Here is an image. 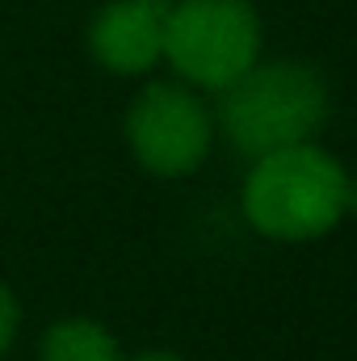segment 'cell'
Here are the masks:
<instances>
[{"mask_svg": "<svg viewBox=\"0 0 357 361\" xmlns=\"http://www.w3.org/2000/svg\"><path fill=\"white\" fill-rule=\"evenodd\" d=\"M332 97L328 80L303 59H269L253 63L240 80L219 92L214 130L248 160L315 143L328 122Z\"/></svg>", "mask_w": 357, "mask_h": 361, "instance_id": "cell-1", "label": "cell"}, {"mask_svg": "<svg viewBox=\"0 0 357 361\" xmlns=\"http://www.w3.org/2000/svg\"><path fill=\"white\" fill-rule=\"evenodd\" d=\"M345 173L349 169L337 156H328L320 143H298L257 156L240 189L248 227L277 244L324 240L349 214Z\"/></svg>", "mask_w": 357, "mask_h": 361, "instance_id": "cell-2", "label": "cell"}, {"mask_svg": "<svg viewBox=\"0 0 357 361\" xmlns=\"http://www.w3.org/2000/svg\"><path fill=\"white\" fill-rule=\"evenodd\" d=\"M164 59L189 89L223 92L261 59V17L248 0H173Z\"/></svg>", "mask_w": 357, "mask_h": 361, "instance_id": "cell-3", "label": "cell"}, {"mask_svg": "<svg viewBox=\"0 0 357 361\" xmlns=\"http://www.w3.org/2000/svg\"><path fill=\"white\" fill-rule=\"evenodd\" d=\"M214 109L189 85H147L126 114L135 160L156 177H189L214 143Z\"/></svg>", "mask_w": 357, "mask_h": 361, "instance_id": "cell-4", "label": "cell"}, {"mask_svg": "<svg viewBox=\"0 0 357 361\" xmlns=\"http://www.w3.org/2000/svg\"><path fill=\"white\" fill-rule=\"evenodd\" d=\"M173 0H109L89 30V47L101 68L118 76L152 72L164 59Z\"/></svg>", "mask_w": 357, "mask_h": 361, "instance_id": "cell-5", "label": "cell"}, {"mask_svg": "<svg viewBox=\"0 0 357 361\" xmlns=\"http://www.w3.org/2000/svg\"><path fill=\"white\" fill-rule=\"evenodd\" d=\"M42 361H122V349L101 324L63 319L42 336Z\"/></svg>", "mask_w": 357, "mask_h": 361, "instance_id": "cell-6", "label": "cell"}, {"mask_svg": "<svg viewBox=\"0 0 357 361\" xmlns=\"http://www.w3.org/2000/svg\"><path fill=\"white\" fill-rule=\"evenodd\" d=\"M13 332H17V298L0 286V353L13 345Z\"/></svg>", "mask_w": 357, "mask_h": 361, "instance_id": "cell-7", "label": "cell"}, {"mask_svg": "<svg viewBox=\"0 0 357 361\" xmlns=\"http://www.w3.org/2000/svg\"><path fill=\"white\" fill-rule=\"evenodd\" d=\"M345 206H349V214L357 219V169L345 173Z\"/></svg>", "mask_w": 357, "mask_h": 361, "instance_id": "cell-8", "label": "cell"}, {"mask_svg": "<svg viewBox=\"0 0 357 361\" xmlns=\"http://www.w3.org/2000/svg\"><path fill=\"white\" fill-rule=\"evenodd\" d=\"M135 361H185V357H177V353H169V349H152V353H139Z\"/></svg>", "mask_w": 357, "mask_h": 361, "instance_id": "cell-9", "label": "cell"}]
</instances>
